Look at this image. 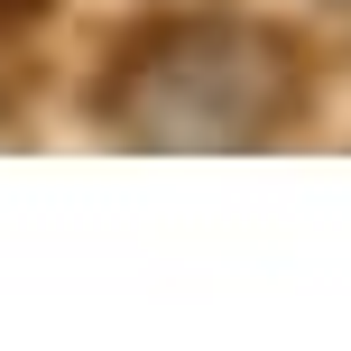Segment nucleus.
Returning <instances> with one entry per match:
<instances>
[{"label": "nucleus", "mask_w": 351, "mask_h": 351, "mask_svg": "<svg viewBox=\"0 0 351 351\" xmlns=\"http://www.w3.org/2000/svg\"><path fill=\"white\" fill-rule=\"evenodd\" d=\"M305 111V47L250 10H158L121 28L93 121L148 148H259Z\"/></svg>", "instance_id": "obj_1"}, {"label": "nucleus", "mask_w": 351, "mask_h": 351, "mask_svg": "<svg viewBox=\"0 0 351 351\" xmlns=\"http://www.w3.org/2000/svg\"><path fill=\"white\" fill-rule=\"evenodd\" d=\"M47 0H0V28H19V19H37Z\"/></svg>", "instance_id": "obj_2"}]
</instances>
